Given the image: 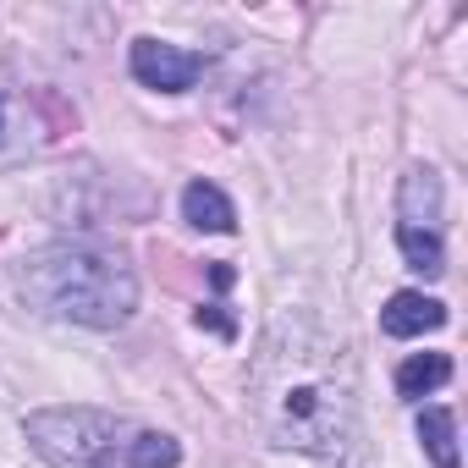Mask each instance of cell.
<instances>
[{
	"label": "cell",
	"instance_id": "cell-6",
	"mask_svg": "<svg viewBox=\"0 0 468 468\" xmlns=\"http://www.w3.org/2000/svg\"><path fill=\"white\" fill-rule=\"evenodd\" d=\"M435 220H441V176L430 165H413L402 182V226L435 231Z\"/></svg>",
	"mask_w": 468,
	"mask_h": 468
},
{
	"label": "cell",
	"instance_id": "cell-1",
	"mask_svg": "<svg viewBox=\"0 0 468 468\" xmlns=\"http://www.w3.org/2000/svg\"><path fill=\"white\" fill-rule=\"evenodd\" d=\"M336 353L342 347L309 336L303 325L271 331V342L260 353L254 397H260V419L276 435V446L336 457L353 441V402H347V380H342Z\"/></svg>",
	"mask_w": 468,
	"mask_h": 468
},
{
	"label": "cell",
	"instance_id": "cell-12",
	"mask_svg": "<svg viewBox=\"0 0 468 468\" xmlns=\"http://www.w3.org/2000/svg\"><path fill=\"white\" fill-rule=\"evenodd\" d=\"M198 325H209V331H220V336H231V331H238V325H231L220 309H198Z\"/></svg>",
	"mask_w": 468,
	"mask_h": 468
},
{
	"label": "cell",
	"instance_id": "cell-11",
	"mask_svg": "<svg viewBox=\"0 0 468 468\" xmlns=\"http://www.w3.org/2000/svg\"><path fill=\"white\" fill-rule=\"evenodd\" d=\"M397 243H402V254H408L413 271H424V276H441V271H446V254H441V238H435V231L397 226Z\"/></svg>",
	"mask_w": 468,
	"mask_h": 468
},
{
	"label": "cell",
	"instance_id": "cell-10",
	"mask_svg": "<svg viewBox=\"0 0 468 468\" xmlns=\"http://www.w3.org/2000/svg\"><path fill=\"white\" fill-rule=\"evenodd\" d=\"M122 463H127V468H176V463H182V446H176L171 435H160V430H133Z\"/></svg>",
	"mask_w": 468,
	"mask_h": 468
},
{
	"label": "cell",
	"instance_id": "cell-3",
	"mask_svg": "<svg viewBox=\"0 0 468 468\" xmlns=\"http://www.w3.org/2000/svg\"><path fill=\"white\" fill-rule=\"evenodd\" d=\"M28 441L56 468H116V452H127V424L100 408H45L28 413Z\"/></svg>",
	"mask_w": 468,
	"mask_h": 468
},
{
	"label": "cell",
	"instance_id": "cell-9",
	"mask_svg": "<svg viewBox=\"0 0 468 468\" xmlns=\"http://www.w3.org/2000/svg\"><path fill=\"white\" fill-rule=\"evenodd\" d=\"M419 441L435 457V468H457V419L446 408H424L419 413Z\"/></svg>",
	"mask_w": 468,
	"mask_h": 468
},
{
	"label": "cell",
	"instance_id": "cell-8",
	"mask_svg": "<svg viewBox=\"0 0 468 468\" xmlns=\"http://www.w3.org/2000/svg\"><path fill=\"white\" fill-rule=\"evenodd\" d=\"M452 380V358L446 353H413L402 369H397V391L402 397H424V391H435V386H446Z\"/></svg>",
	"mask_w": 468,
	"mask_h": 468
},
{
	"label": "cell",
	"instance_id": "cell-4",
	"mask_svg": "<svg viewBox=\"0 0 468 468\" xmlns=\"http://www.w3.org/2000/svg\"><path fill=\"white\" fill-rule=\"evenodd\" d=\"M198 72H204V61L187 56V50H176V45H160V39H138L133 45V78L149 83V89H160V94L193 89Z\"/></svg>",
	"mask_w": 468,
	"mask_h": 468
},
{
	"label": "cell",
	"instance_id": "cell-7",
	"mask_svg": "<svg viewBox=\"0 0 468 468\" xmlns=\"http://www.w3.org/2000/svg\"><path fill=\"white\" fill-rule=\"evenodd\" d=\"M182 215H187L198 231H231V226H238V209H231V198H226L215 182H187Z\"/></svg>",
	"mask_w": 468,
	"mask_h": 468
},
{
	"label": "cell",
	"instance_id": "cell-2",
	"mask_svg": "<svg viewBox=\"0 0 468 468\" xmlns=\"http://www.w3.org/2000/svg\"><path fill=\"white\" fill-rule=\"evenodd\" d=\"M23 298L50 314V320H72V325H122L138 309V276L122 254L94 249V243H61L28 260L23 271Z\"/></svg>",
	"mask_w": 468,
	"mask_h": 468
},
{
	"label": "cell",
	"instance_id": "cell-5",
	"mask_svg": "<svg viewBox=\"0 0 468 468\" xmlns=\"http://www.w3.org/2000/svg\"><path fill=\"white\" fill-rule=\"evenodd\" d=\"M441 325H446V303H435L424 292H391L386 309H380L386 336H424V331H441Z\"/></svg>",
	"mask_w": 468,
	"mask_h": 468
}]
</instances>
